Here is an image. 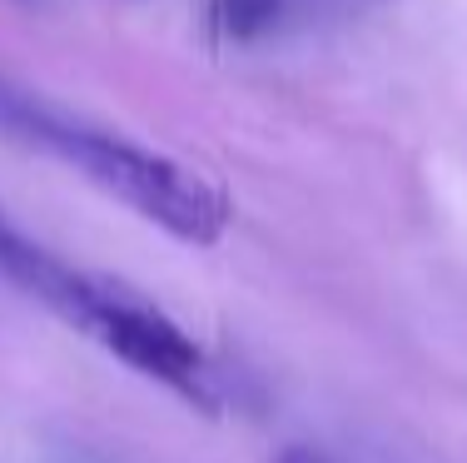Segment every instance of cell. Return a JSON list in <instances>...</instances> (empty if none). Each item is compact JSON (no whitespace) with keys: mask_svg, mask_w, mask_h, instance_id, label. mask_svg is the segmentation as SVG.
Here are the masks:
<instances>
[{"mask_svg":"<svg viewBox=\"0 0 467 463\" xmlns=\"http://www.w3.org/2000/svg\"><path fill=\"white\" fill-rule=\"evenodd\" d=\"M0 274L16 279L26 294H36L40 304H50L65 324L95 339L105 354L154 379L160 389L180 394L184 404L204 414L219 409L214 369H209L204 349L140 289L109 279V274L75 269V264L55 259L50 249L30 245L26 235H16L10 225L0 229Z\"/></svg>","mask_w":467,"mask_h":463,"instance_id":"1","label":"cell"},{"mask_svg":"<svg viewBox=\"0 0 467 463\" xmlns=\"http://www.w3.org/2000/svg\"><path fill=\"white\" fill-rule=\"evenodd\" d=\"M0 130L65 160L90 184H99L109 200L135 209L140 219L160 225L164 235L184 239V245H214L229 229V200L214 180L140 145V140L85 125V120L65 115V110L36 100V95L16 90L5 80H0Z\"/></svg>","mask_w":467,"mask_h":463,"instance_id":"2","label":"cell"},{"mask_svg":"<svg viewBox=\"0 0 467 463\" xmlns=\"http://www.w3.org/2000/svg\"><path fill=\"white\" fill-rule=\"evenodd\" d=\"M204 26L224 46H259L294 30V0H204Z\"/></svg>","mask_w":467,"mask_h":463,"instance_id":"3","label":"cell"},{"mask_svg":"<svg viewBox=\"0 0 467 463\" xmlns=\"http://www.w3.org/2000/svg\"><path fill=\"white\" fill-rule=\"evenodd\" d=\"M279 463H333L328 454H318V448H304V444H294V448H284Z\"/></svg>","mask_w":467,"mask_h":463,"instance_id":"4","label":"cell"},{"mask_svg":"<svg viewBox=\"0 0 467 463\" xmlns=\"http://www.w3.org/2000/svg\"><path fill=\"white\" fill-rule=\"evenodd\" d=\"M0 229H5V219H0Z\"/></svg>","mask_w":467,"mask_h":463,"instance_id":"5","label":"cell"}]
</instances>
